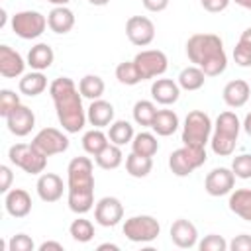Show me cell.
I'll use <instances>...</instances> for the list:
<instances>
[{
    "mask_svg": "<svg viewBox=\"0 0 251 251\" xmlns=\"http://www.w3.org/2000/svg\"><path fill=\"white\" fill-rule=\"evenodd\" d=\"M18 88L25 96H39L47 88V78H45L43 71H31V73L22 75Z\"/></svg>",
    "mask_w": 251,
    "mask_h": 251,
    "instance_id": "obj_27",
    "label": "cell"
},
{
    "mask_svg": "<svg viewBox=\"0 0 251 251\" xmlns=\"http://www.w3.org/2000/svg\"><path fill=\"white\" fill-rule=\"evenodd\" d=\"M206 163V147L182 145L169 155V169L175 176H188Z\"/></svg>",
    "mask_w": 251,
    "mask_h": 251,
    "instance_id": "obj_6",
    "label": "cell"
},
{
    "mask_svg": "<svg viewBox=\"0 0 251 251\" xmlns=\"http://www.w3.org/2000/svg\"><path fill=\"white\" fill-rule=\"evenodd\" d=\"M141 2H143V8L149 12H163L169 6V0H141Z\"/></svg>",
    "mask_w": 251,
    "mask_h": 251,
    "instance_id": "obj_46",
    "label": "cell"
},
{
    "mask_svg": "<svg viewBox=\"0 0 251 251\" xmlns=\"http://www.w3.org/2000/svg\"><path fill=\"white\" fill-rule=\"evenodd\" d=\"M171 241L180 249H190L198 245V229L190 220L178 218L171 226Z\"/></svg>",
    "mask_w": 251,
    "mask_h": 251,
    "instance_id": "obj_16",
    "label": "cell"
},
{
    "mask_svg": "<svg viewBox=\"0 0 251 251\" xmlns=\"http://www.w3.org/2000/svg\"><path fill=\"white\" fill-rule=\"evenodd\" d=\"M124 235L133 241V243H149L153 239L159 237L161 233V226L159 222L153 218V216H147V214H141V216H131L124 222V227H122Z\"/></svg>",
    "mask_w": 251,
    "mask_h": 251,
    "instance_id": "obj_8",
    "label": "cell"
},
{
    "mask_svg": "<svg viewBox=\"0 0 251 251\" xmlns=\"http://www.w3.org/2000/svg\"><path fill=\"white\" fill-rule=\"evenodd\" d=\"M47 2H51V4H55V6H67L71 0H47Z\"/></svg>",
    "mask_w": 251,
    "mask_h": 251,
    "instance_id": "obj_53",
    "label": "cell"
},
{
    "mask_svg": "<svg viewBox=\"0 0 251 251\" xmlns=\"http://www.w3.org/2000/svg\"><path fill=\"white\" fill-rule=\"evenodd\" d=\"M88 2H90L92 6H106L110 0H88Z\"/></svg>",
    "mask_w": 251,
    "mask_h": 251,
    "instance_id": "obj_52",
    "label": "cell"
},
{
    "mask_svg": "<svg viewBox=\"0 0 251 251\" xmlns=\"http://www.w3.org/2000/svg\"><path fill=\"white\" fill-rule=\"evenodd\" d=\"M55 53L47 43H37L27 51V65L33 71H45L53 65Z\"/></svg>",
    "mask_w": 251,
    "mask_h": 251,
    "instance_id": "obj_25",
    "label": "cell"
},
{
    "mask_svg": "<svg viewBox=\"0 0 251 251\" xmlns=\"http://www.w3.org/2000/svg\"><path fill=\"white\" fill-rule=\"evenodd\" d=\"M51 249H53V251H63V245H61L59 241H51V239H49V241H43V243L39 245V251H51Z\"/></svg>",
    "mask_w": 251,
    "mask_h": 251,
    "instance_id": "obj_47",
    "label": "cell"
},
{
    "mask_svg": "<svg viewBox=\"0 0 251 251\" xmlns=\"http://www.w3.org/2000/svg\"><path fill=\"white\" fill-rule=\"evenodd\" d=\"M151 96L157 104L171 106L180 96V86L173 78H155L151 84Z\"/></svg>",
    "mask_w": 251,
    "mask_h": 251,
    "instance_id": "obj_21",
    "label": "cell"
},
{
    "mask_svg": "<svg viewBox=\"0 0 251 251\" xmlns=\"http://www.w3.org/2000/svg\"><path fill=\"white\" fill-rule=\"evenodd\" d=\"M241 127L245 129V133L251 137V112L245 116V120H243V124H241Z\"/></svg>",
    "mask_w": 251,
    "mask_h": 251,
    "instance_id": "obj_49",
    "label": "cell"
},
{
    "mask_svg": "<svg viewBox=\"0 0 251 251\" xmlns=\"http://www.w3.org/2000/svg\"><path fill=\"white\" fill-rule=\"evenodd\" d=\"M212 120L206 112L202 110H192L184 118L182 126V145H194V147H206V143L212 137Z\"/></svg>",
    "mask_w": 251,
    "mask_h": 251,
    "instance_id": "obj_5",
    "label": "cell"
},
{
    "mask_svg": "<svg viewBox=\"0 0 251 251\" xmlns=\"http://www.w3.org/2000/svg\"><path fill=\"white\" fill-rule=\"evenodd\" d=\"M178 126H180L178 116H176V112H173V110H157L155 120H153V124H151L153 131H155L157 135H161V137L173 135V133L178 129Z\"/></svg>",
    "mask_w": 251,
    "mask_h": 251,
    "instance_id": "obj_26",
    "label": "cell"
},
{
    "mask_svg": "<svg viewBox=\"0 0 251 251\" xmlns=\"http://www.w3.org/2000/svg\"><path fill=\"white\" fill-rule=\"evenodd\" d=\"M233 61L239 67H251V47L237 41V45L233 47Z\"/></svg>",
    "mask_w": 251,
    "mask_h": 251,
    "instance_id": "obj_42",
    "label": "cell"
},
{
    "mask_svg": "<svg viewBox=\"0 0 251 251\" xmlns=\"http://www.w3.org/2000/svg\"><path fill=\"white\" fill-rule=\"evenodd\" d=\"M233 2L241 8H245V10H251V0H233Z\"/></svg>",
    "mask_w": 251,
    "mask_h": 251,
    "instance_id": "obj_51",
    "label": "cell"
},
{
    "mask_svg": "<svg viewBox=\"0 0 251 251\" xmlns=\"http://www.w3.org/2000/svg\"><path fill=\"white\" fill-rule=\"evenodd\" d=\"M35 188H37V196L43 202L51 204V202H57L63 196V188L65 186H63V178L59 175H55V173H41L39 178H37Z\"/></svg>",
    "mask_w": 251,
    "mask_h": 251,
    "instance_id": "obj_18",
    "label": "cell"
},
{
    "mask_svg": "<svg viewBox=\"0 0 251 251\" xmlns=\"http://www.w3.org/2000/svg\"><path fill=\"white\" fill-rule=\"evenodd\" d=\"M133 63L141 75L143 80H149V78H157L161 76L167 67H169V59L163 51L159 49H145V51H139L135 57H133Z\"/></svg>",
    "mask_w": 251,
    "mask_h": 251,
    "instance_id": "obj_10",
    "label": "cell"
},
{
    "mask_svg": "<svg viewBox=\"0 0 251 251\" xmlns=\"http://www.w3.org/2000/svg\"><path fill=\"white\" fill-rule=\"evenodd\" d=\"M231 171L235 175V178H251V155L249 153H241L237 157H233L231 161Z\"/></svg>",
    "mask_w": 251,
    "mask_h": 251,
    "instance_id": "obj_38",
    "label": "cell"
},
{
    "mask_svg": "<svg viewBox=\"0 0 251 251\" xmlns=\"http://www.w3.org/2000/svg\"><path fill=\"white\" fill-rule=\"evenodd\" d=\"M12 165L20 167L27 175H41L47 167V155H43L33 143H16L8 149Z\"/></svg>",
    "mask_w": 251,
    "mask_h": 251,
    "instance_id": "obj_7",
    "label": "cell"
},
{
    "mask_svg": "<svg viewBox=\"0 0 251 251\" xmlns=\"http://www.w3.org/2000/svg\"><path fill=\"white\" fill-rule=\"evenodd\" d=\"M104 88L106 84L98 75H84L78 82V90L82 98H88V100H98L104 94Z\"/></svg>",
    "mask_w": 251,
    "mask_h": 251,
    "instance_id": "obj_33",
    "label": "cell"
},
{
    "mask_svg": "<svg viewBox=\"0 0 251 251\" xmlns=\"http://www.w3.org/2000/svg\"><path fill=\"white\" fill-rule=\"evenodd\" d=\"M126 35L135 47H147L155 39V24L145 16H131L126 22Z\"/></svg>",
    "mask_w": 251,
    "mask_h": 251,
    "instance_id": "obj_12",
    "label": "cell"
},
{
    "mask_svg": "<svg viewBox=\"0 0 251 251\" xmlns=\"http://www.w3.org/2000/svg\"><path fill=\"white\" fill-rule=\"evenodd\" d=\"M69 233L75 241L78 243H88L92 237H94V226L90 220L86 218H76L73 220V224L69 226Z\"/></svg>",
    "mask_w": 251,
    "mask_h": 251,
    "instance_id": "obj_36",
    "label": "cell"
},
{
    "mask_svg": "<svg viewBox=\"0 0 251 251\" xmlns=\"http://www.w3.org/2000/svg\"><path fill=\"white\" fill-rule=\"evenodd\" d=\"M33 239L25 233H16L8 241V251H33Z\"/></svg>",
    "mask_w": 251,
    "mask_h": 251,
    "instance_id": "obj_41",
    "label": "cell"
},
{
    "mask_svg": "<svg viewBox=\"0 0 251 251\" xmlns=\"http://www.w3.org/2000/svg\"><path fill=\"white\" fill-rule=\"evenodd\" d=\"M233 186H235V175L231 169L226 167L212 169L204 178V188L210 196H226L233 190Z\"/></svg>",
    "mask_w": 251,
    "mask_h": 251,
    "instance_id": "obj_14",
    "label": "cell"
},
{
    "mask_svg": "<svg viewBox=\"0 0 251 251\" xmlns=\"http://www.w3.org/2000/svg\"><path fill=\"white\" fill-rule=\"evenodd\" d=\"M104 249H112V251H118L120 247H118V245H114V243H102V245H98V251H104Z\"/></svg>",
    "mask_w": 251,
    "mask_h": 251,
    "instance_id": "obj_50",
    "label": "cell"
},
{
    "mask_svg": "<svg viewBox=\"0 0 251 251\" xmlns=\"http://www.w3.org/2000/svg\"><path fill=\"white\" fill-rule=\"evenodd\" d=\"M131 151L137 153V155H143V157H153L159 151L157 135L155 133H149V131L135 133L133 139H131Z\"/></svg>",
    "mask_w": 251,
    "mask_h": 251,
    "instance_id": "obj_30",
    "label": "cell"
},
{
    "mask_svg": "<svg viewBox=\"0 0 251 251\" xmlns=\"http://www.w3.org/2000/svg\"><path fill=\"white\" fill-rule=\"evenodd\" d=\"M231 0H200L202 8L206 12H212V14H218V12H224L227 6H229Z\"/></svg>",
    "mask_w": 251,
    "mask_h": 251,
    "instance_id": "obj_44",
    "label": "cell"
},
{
    "mask_svg": "<svg viewBox=\"0 0 251 251\" xmlns=\"http://www.w3.org/2000/svg\"><path fill=\"white\" fill-rule=\"evenodd\" d=\"M124 218V204L116 196H104L94 206V220L102 227H114Z\"/></svg>",
    "mask_w": 251,
    "mask_h": 251,
    "instance_id": "obj_13",
    "label": "cell"
},
{
    "mask_svg": "<svg viewBox=\"0 0 251 251\" xmlns=\"http://www.w3.org/2000/svg\"><path fill=\"white\" fill-rule=\"evenodd\" d=\"M227 247H229V243L222 235H218V233H210V235H206L198 243V249L200 251H226Z\"/></svg>",
    "mask_w": 251,
    "mask_h": 251,
    "instance_id": "obj_40",
    "label": "cell"
},
{
    "mask_svg": "<svg viewBox=\"0 0 251 251\" xmlns=\"http://www.w3.org/2000/svg\"><path fill=\"white\" fill-rule=\"evenodd\" d=\"M47 27V18L35 10H22L12 16V31L22 39H37Z\"/></svg>",
    "mask_w": 251,
    "mask_h": 251,
    "instance_id": "obj_9",
    "label": "cell"
},
{
    "mask_svg": "<svg viewBox=\"0 0 251 251\" xmlns=\"http://www.w3.org/2000/svg\"><path fill=\"white\" fill-rule=\"evenodd\" d=\"M151 169H153L151 157H143V155H137L133 151L126 157V171L133 178H145L151 173Z\"/></svg>",
    "mask_w": 251,
    "mask_h": 251,
    "instance_id": "obj_31",
    "label": "cell"
},
{
    "mask_svg": "<svg viewBox=\"0 0 251 251\" xmlns=\"http://www.w3.org/2000/svg\"><path fill=\"white\" fill-rule=\"evenodd\" d=\"M49 94L55 104L57 120L67 133H78L86 124L82 94L69 76H59L49 84Z\"/></svg>",
    "mask_w": 251,
    "mask_h": 251,
    "instance_id": "obj_1",
    "label": "cell"
},
{
    "mask_svg": "<svg viewBox=\"0 0 251 251\" xmlns=\"http://www.w3.org/2000/svg\"><path fill=\"white\" fill-rule=\"evenodd\" d=\"M108 145V135L100 129V127H94V129H88L84 135H82V149L88 153V155H98L104 147Z\"/></svg>",
    "mask_w": 251,
    "mask_h": 251,
    "instance_id": "obj_35",
    "label": "cell"
},
{
    "mask_svg": "<svg viewBox=\"0 0 251 251\" xmlns=\"http://www.w3.org/2000/svg\"><path fill=\"white\" fill-rule=\"evenodd\" d=\"M239 129H241V122L237 118L235 112H222L216 118L214 124V131L210 137V145L212 151L220 157H229L235 151L237 145V137H239Z\"/></svg>",
    "mask_w": 251,
    "mask_h": 251,
    "instance_id": "obj_4",
    "label": "cell"
},
{
    "mask_svg": "<svg viewBox=\"0 0 251 251\" xmlns=\"http://www.w3.org/2000/svg\"><path fill=\"white\" fill-rule=\"evenodd\" d=\"M229 249L231 251H251V235H247V233L235 235L229 241Z\"/></svg>",
    "mask_w": 251,
    "mask_h": 251,
    "instance_id": "obj_43",
    "label": "cell"
},
{
    "mask_svg": "<svg viewBox=\"0 0 251 251\" xmlns=\"http://www.w3.org/2000/svg\"><path fill=\"white\" fill-rule=\"evenodd\" d=\"M94 161H96V165H98L100 169H104V171H114V169H118V167L122 165V161H124L122 147L110 141L98 155H94Z\"/></svg>",
    "mask_w": 251,
    "mask_h": 251,
    "instance_id": "obj_28",
    "label": "cell"
},
{
    "mask_svg": "<svg viewBox=\"0 0 251 251\" xmlns=\"http://www.w3.org/2000/svg\"><path fill=\"white\" fill-rule=\"evenodd\" d=\"M176 82H178L180 88H184V90H188V92L200 90V88L204 86V82H206V75H204V71H202L200 67L190 65V67H186V69H182V71L178 73Z\"/></svg>",
    "mask_w": 251,
    "mask_h": 251,
    "instance_id": "obj_29",
    "label": "cell"
},
{
    "mask_svg": "<svg viewBox=\"0 0 251 251\" xmlns=\"http://www.w3.org/2000/svg\"><path fill=\"white\" fill-rule=\"evenodd\" d=\"M86 120L90 122V126L102 129L114 122V106L102 98L92 100L90 106L86 108Z\"/></svg>",
    "mask_w": 251,
    "mask_h": 251,
    "instance_id": "obj_22",
    "label": "cell"
},
{
    "mask_svg": "<svg viewBox=\"0 0 251 251\" xmlns=\"http://www.w3.org/2000/svg\"><path fill=\"white\" fill-rule=\"evenodd\" d=\"M12 178H14L12 169H10L8 165H2V167H0V192H4V194H6V192L10 190Z\"/></svg>",
    "mask_w": 251,
    "mask_h": 251,
    "instance_id": "obj_45",
    "label": "cell"
},
{
    "mask_svg": "<svg viewBox=\"0 0 251 251\" xmlns=\"http://www.w3.org/2000/svg\"><path fill=\"white\" fill-rule=\"evenodd\" d=\"M249 94H251V86L243 78L229 80L224 86V90H222V98H224V102L229 108H241V106H245L247 100H249Z\"/></svg>",
    "mask_w": 251,
    "mask_h": 251,
    "instance_id": "obj_20",
    "label": "cell"
},
{
    "mask_svg": "<svg viewBox=\"0 0 251 251\" xmlns=\"http://www.w3.org/2000/svg\"><path fill=\"white\" fill-rule=\"evenodd\" d=\"M116 78H118V82H122V84H126V86H133V84H139V82L143 80L133 61H124V63H120V65L116 67Z\"/></svg>",
    "mask_w": 251,
    "mask_h": 251,
    "instance_id": "obj_37",
    "label": "cell"
},
{
    "mask_svg": "<svg viewBox=\"0 0 251 251\" xmlns=\"http://www.w3.org/2000/svg\"><path fill=\"white\" fill-rule=\"evenodd\" d=\"M239 41L251 47V27H247V29H245V31H243V33L239 35Z\"/></svg>",
    "mask_w": 251,
    "mask_h": 251,
    "instance_id": "obj_48",
    "label": "cell"
},
{
    "mask_svg": "<svg viewBox=\"0 0 251 251\" xmlns=\"http://www.w3.org/2000/svg\"><path fill=\"white\" fill-rule=\"evenodd\" d=\"M20 96L14 92V90H8V88H2L0 90V116L6 118L16 106H20Z\"/></svg>",
    "mask_w": 251,
    "mask_h": 251,
    "instance_id": "obj_39",
    "label": "cell"
},
{
    "mask_svg": "<svg viewBox=\"0 0 251 251\" xmlns=\"http://www.w3.org/2000/svg\"><path fill=\"white\" fill-rule=\"evenodd\" d=\"M4 206L12 218H25L31 212V196L24 188H12L4 196Z\"/></svg>",
    "mask_w": 251,
    "mask_h": 251,
    "instance_id": "obj_19",
    "label": "cell"
},
{
    "mask_svg": "<svg viewBox=\"0 0 251 251\" xmlns=\"http://www.w3.org/2000/svg\"><path fill=\"white\" fill-rule=\"evenodd\" d=\"M47 25L51 31L55 33H69L75 25V14L71 8L67 6H55L49 14H47Z\"/></svg>",
    "mask_w": 251,
    "mask_h": 251,
    "instance_id": "obj_23",
    "label": "cell"
},
{
    "mask_svg": "<svg viewBox=\"0 0 251 251\" xmlns=\"http://www.w3.org/2000/svg\"><path fill=\"white\" fill-rule=\"evenodd\" d=\"M133 122L137 126H143V127H151L153 120H155V114H157V106L151 102V100H137L133 104Z\"/></svg>",
    "mask_w": 251,
    "mask_h": 251,
    "instance_id": "obj_34",
    "label": "cell"
},
{
    "mask_svg": "<svg viewBox=\"0 0 251 251\" xmlns=\"http://www.w3.org/2000/svg\"><path fill=\"white\" fill-rule=\"evenodd\" d=\"M229 210L245 222H251V188H237L229 192Z\"/></svg>",
    "mask_w": 251,
    "mask_h": 251,
    "instance_id": "obj_24",
    "label": "cell"
},
{
    "mask_svg": "<svg viewBox=\"0 0 251 251\" xmlns=\"http://www.w3.org/2000/svg\"><path fill=\"white\" fill-rule=\"evenodd\" d=\"M6 126L16 137H25L35 127V114L27 106L20 104L6 116Z\"/></svg>",
    "mask_w": 251,
    "mask_h": 251,
    "instance_id": "obj_15",
    "label": "cell"
},
{
    "mask_svg": "<svg viewBox=\"0 0 251 251\" xmlns=\"http://www.w3.org/2000/svg\"><path fill=\"white\" fill-rule=\"evenodd\" d=\"M25 65L27 63L24 61V57L16 49H12L10 45H0V75L4 78L22 76Z\"/></svg>",
    "mask_w": 251,
    "mask_h": 251,
    "instance_id": "obj_17",
    "label": "cell"
},
{
    "mask_svg": "<svg viewBox=\"0 0 251 251\" xmlns=\"http://www.w3.org/2000/svg\"><path fill=\"white\" fill-rule=\"evenodd\" d=\"M186 55L190 63L200 67L206 76H218L227 67L224 41L216 33H194L186 41Z\"/></svg>",
    "mask_w": 251,
    "mask_h": 251,
    "instance_id": "obj_3",
    "label": "cell"
},
{
    "mask_svg": "<svg viewBox=\"0 0 251 251\" xmlns=\"http://www.w3.org/2000/svg\"><path fill=\"white\" fill-rule=\"evenodd\" d=\"M31 143L47 157L57 155V153H65L69 149V137L59 131L57 127H43L35 133V137L31 139Z\"/></svg>",
    "mask_w": 251,
    "mask_h": 251,
    "instance_id": "obj_11",
    "label": "cell"
},
{
    "mask_svg": "<svg viewBox=\"0 0 251 251\" xmlns=\"http://www.w3.org/2000/svg\"><path fill=\"white\" fill-rule=\"evenodd\" d=\"M67 202L69 208L82 216L94 206V175L88 157H75L67 167Z\"/></svg>",
    "mask_w": 251,
    "mask_h": 251,
    "instance_id": "obj_2",
    "label": "cell"
},
{
    "mask_svg": "<svg viewBox=\"0 0 251 251\" xmlns=\"http://www.w3.org/2000/svg\"><path fill=\"white\" fill-rule=\"evenodd\" d=\"M133 126L127 122V120H116L110 124V129H108V139L116 145H126V143H131L133 139Z\"/></svg>",
    "mask_w": 251,
    "mask_h": 251,
    "instance_id": "obj_32",
    "label": "cell"
}]
</instances>
